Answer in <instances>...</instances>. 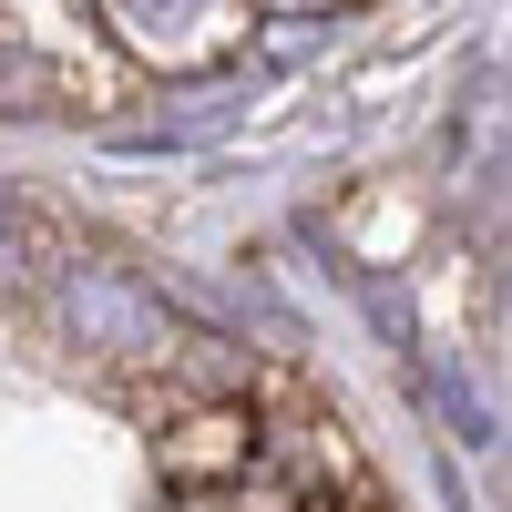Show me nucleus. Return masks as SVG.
<instances>
[{
  "label": "nucleus",
  "mask_w": 512,
  "mask_h": 512,
  "mask_svg": "<svg viewBox=\"0 0 512 512\" xmlns=\"http://www.w3.org/2000/svg\"><path fill=\"white\" fill-rule=\"evenodd\" d=\"M52 328L72 338L82 359H113V369H175V308L144 287V277H123V267H72L52 277Z\"/></svg>",
  "instance_id": "1"
},
{
  "label": "nucleus",
  "mask_w": 512,
  "mask_h": 512,
  "mask_svg": "<svg viewBox=\"0 0 512 512\" xmlns=\"http://www.w3.org/2000/svg\"><path fill=\"white\" fill-rule=\"evenodd\" d=\"M236 21H246V0H93L103 52L144 62V72H195V62H216L226 41H236Z\"/></svg>",
  "instance_id": "2"
},
{
  "label": "nucleus",
  "mask_w": 512,
  "mask_h": 512,
  "mask_svg": "<svg viewBox=\"0 0 512 512\" xmlns=\"http://www.w3.org/2000/svg\"><path fill=\"white\" fill-rule=\"evenodd\" d=\"M256 410L246 400H205V410H185L175 431H164V482L175 492H226V482H246L256 472Z\"/></svg>",
  "instance_id": "3"
},
{
  "label": "nucleus",
  "mask_w": 512,
  "mask_h": 512,
  "mask_svg": "<svg viewBox=\"0 0 512 512\" xmlns=\"http://www.w3.org/2000/svg\"><path fill=\"white\" fill-rule=\"evenodd\" d=\"M72 93V72L41 52V41H21V31H0V113H52Z\"/></svg>",
  "instance_id": "4"
},
{
  "label": "nucleus",
  "mask_w": 512,
  "mask_h": 512,
  "mask_svg": "<svg viewBox=\"0 0 512 512\" xmlns=\"http://www.w3.org/2000/svg\"><path fill=\"white\" fill-rule=\"evenodd\" d=\"M21 277H31V216L0 195V287H21Z\"/></svg>",
  "instance_id": "5"
},
{
  "label": "nucleus",
  "mask_w": 512,
  "mask_h": 512,
  "mask_svg": "<svg viewBox=\"0 0 512 512\" xmlns=\"http://www.w3.org/2000/svg\"><path fill=\"white\" fill-rule=\"evenodd\" d=\"M256 11H297V0H256Z\"/></svg>",
  "instance_id": "6"
}]
</instances>
